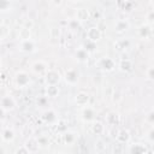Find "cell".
I'll list each match as a JSON object with an SVG mask.
<instances>
[{"label": "cell", "mask_w": 154, "mask_h": 154, "mask_svg": "<svg viewBox=\"0 0 154 154\" xmlns=\"http://www.w3.org/2000/svg\"><path fill=\"white\" fill-rule=\"evenodd\" d=\"M14 82H16V84L18 87L23 88V87H26L30 83V78H29V76L24 71H19L14 76Z\"/></svg>", "instance_id": "cell-1"}, {"label": "cell", "mask_w": 154, "mask_h": 154, "mask_svg": "<svg viewBox=\"0 0 154 154\" xmlns=\"http://www.w3.org/2000/svg\"><path fill=\"white\" fill-rule=\"evenodd\" d=\"M16 106V102L13 100L12 96L10 95H6V96H2L1 100H0V107L4 109V111H12Z\"/></svg>", "instance_id": "cell-2"}, {"label": "cell", "mask_w": 154, "mask_h": 154, "mask_svg": "<svg viewBox=\"0 0 154 154\" xmlns=\"http://www.w3.org/2000/svg\"><path fill=\"white\" fill-rule=\"evenodd\" d=\"M46 81L48 85H57L60 81V75L54 70H47L46 72Z\"/></svg>", "instance_id": "cell-3"}, {"label": "cell", "mask_w": 154, "mask_h": 154, "mask_svg": "<svg viewBox=\"0 0 154 154\" xmlns=\"http://www.w3.org/2000/svg\"><path fill=\"white\" fill-rule=\"evenodd\" d=\"M20 51L26 52V53L34 52L35 51V42L31 38H29V37L22 40V42H20Z\"/></svg>", "instance_id": "cell-4"}, {"label": "cell", "mask_w": 154, "mask_h": 154, "mask_svg": "<svg viewBox=\"0 0 154 154\" xmlns=\"http://www.w3.org/2000/svg\"><path fill=\"white\" fill-rule=\"evenodd\" d=\"M31 70H32L35 73H37V75H42V73L47 72L48 66H47V64H46L45 61L38 60V61H35V63L31 65Z\"/></svg>", "instance_id": "cell-5"}, {"label": "cell", "mask_w": 154, "mask_h": 154, "mask_svg": "<svg viewBox=\"0 0 154 154\" xmlns=\"http://www.w3.org/2000/svg\"><path fill=\"white\" fill-rule=\"evenodd\" d=\"M82 118H83V120H85V122H91V120H94V118H95V111L90 107V106H84L83 107V109H82Z\"/></svg>", "instance_id": "cell-6"}, {"label": "cell", "mask_w": 154, "mask_h": 154, "mask_svg": "<svg viewBox=\"0 0 154 154\" xmlns=\"http://www.w3.org/2000/svg\"><path fill=\"white\" fill-rule=\"evenodd\" d=\"M65 79L69 84H76L78 82V73L73 69H69L65 72Z\"/></svg>", "instance_id": "cell-7"}, {"label": "cell", "mask_w": 154, "mask_h": 154, "mask_svg": "<svg viewBox=\"0 0 154 154\" xmlns=\"http://www.w3.org/2000/svg\"><path fill=\"white\" fill-rule=\"evenodd\" d=\"M87 36H88V38L89 40H91V41H97L99 38H100V36H101V34H100V31H99V29L97 28H90L88 31H87Z\"/></svg>", "instance_id": "cell-8"}, {"label": "cell", "mask_w": 154, "mask_h": 154, "mask_svg": "<svg viewBox=\"0 0 154 154\" xmlns=\"http://www.w3.org/2000/svg\"><path fill=\"white\" fill-rule=\"evenodd\" d=\"M88 99H89V96H88V94H85V93H78V94L76 95V102H77L79 106H85L87 102H88Z\"/></svg>", "instance_id": "cell-9"}, {"label": "cell", "mask_w": 154, "mask_h": 154, "mask_svg": "<svg viewBox=\"0 0 154 154\" xmlns=\"http://www.w3.org/2000/svg\"><path fill=\"white\" fill-rule=\"evenodd\" d=\"M89 18V13L85 8H79L76 11V19L77 20H87Z\"/></svg>", "instance_id": "cell-10"}, {"label": "cell", "mask_w": 154, "mask_h": 154, "mask_svg": "<svg viewBox=\"0 0 154 154\" xmlns=\"http://www.w3.org/2000/svg\"><path fill=\"white\" fill-rule=\"evenodd\" d=\"M88 52L84 49V48H79L77 52H76V57H77V59L79 60V61H85L87 59H88Z\"/></svg>", "instance_id": "cell-11"}, {"label": "cell", "mask_w": 154, "mask_h": 154, "mask_svg": "<svg viewBox=\"0 0 154 154\" xmlns=\"http://www.w3.org/2000/svg\"><path fill=\"white\" fill-rule=\"evenodd\" d=\"M1 137L5 140V141H12L13 138H14V132H13V130H11V129H6V130H4V132L1 134Z\"/></svg>", "instance_id": "cell-12"}, {"label": "cell", "mask_w": 154, "mask_h": 154, "mask_svg": "<svg viewBox=\"0 0 154 154\" xmlns=\"http://www.w3.org/2000/svg\"><path fill=\"white\" fill-rule=\"evenodd\" d=\"M11 8V0H0V12H6Z\"/></svg>", "instance_id": "cell-13"}, {"label": "cell", "mask_w": 154, "mask_h": 154, "mask_svg": "<svg viewBox=\"0 0 154 154\" xmlns=\"http://www.w3.org/2000/svg\"><path fill=\"white\" fill-rule=\"evenodd\" d=\"M47 94L48 96H55L58 94V88L57 85H48L47 88Z\"/></svg>", "instance_id": "cell-14"}, {"label": "cell", "mask_w": 154, "mask_h": 154, "mask_svg": "<svg viewBox=\"0 0 154 154\" xmlns=\"http://www.w3.org/2000/svg\"><path fill=\"white\" fill-rule=\"evenodd\" d=\"M75 134H72V132H69V134H66L65 135V141L67 142V143H72L73 141H75V136H73Z\"/></svg>", "instance_id": "cell-15"}, {"label": "cell", "mask_w": 154, "mask_h": 154, "mask_svg": "<svg viewBox=\"0 0 154 154\" xmlns=\"http://www.w3.org/2000/svg\"><path fill=\"white\" fill-rule=\"evenodd\" d=\"M6 34H7L6 28H5V26H2V25H0V38H1V37H4Z\"/></svg>", "instance_id": "cell-16"}, {"label": "cell", "mask_w": 154, "mask_h": 154, "mask_svg": "<svg viewBox=\"0 0 154 154\" xmlns=\"http://www.w3.org/2000/svg\"><path fill=\"white\" fill-rule=\"evenodd\" d=\"M147 28H148V26H146V29H147ZM141 31H142V35H141V36H143V34L146 32V30H144V25H143V26H141ZM148 31H149V34L152 32V30H150V26L148 28Z\"/></svg>", "instance_id": "cell-17"}]
</instances>
